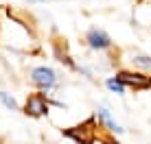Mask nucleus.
<instances>
[{"label":"nucleus","instance_id":"7ed1b4c3","mask_svg":"<svg viewBox=\"0 0 151 144\" xmlns=\"http://www.w3.org/2000/svg\"><path fill=\"white\" fill-rule=\"evenodd\" d=\"M116 79L121 81L125 87H132L136 92L142 90H151V76L142 74V72H129V70H121L116 72Z\"/></svg>","mask_w":151,"mask_h":144},{"label":"nucleus","instance_id":"9d476101","mask_svg":"<svg viewBox=\"0 0 151 144\" xmlns=\"http://www.w3.org/2000/svg\"><path fill=\"white\" fill-rule=\"evenodd\" d=\"M0 103H2L7 109H11V111L18 109V103H15V98H13V96H9L7 92H0Z\"/></svg>","mask_w":151,"mask_h":144},{"label":"nucleus","instance_id":"1a4fd4ad","mask_svg":"<svg viewBox=\"0 0 151 144\" xmlns=\"http://www.w3.org/2000/svg\"><path fill=\"white\" fill-rule=\"evenodd\" d=\"M55 55H57V59H59L61 63H66L68 68H72V70H79V68H77V63L68 57V55H66V53H61V48H59V46H55Z\"/></svg>","mask_w":151,"mask_h":144},{"label":"nucleus","instance_id":"f257e3e1","mask_svg":"<svg viewBox=\"0 0 151 144\" xmlns=\"http://www.w3.org/2000/svg\"><path fill=\"white\" fill-rule=\"evenodd\" d=\"M64 135L75 144H94L99 140L96 133V118H88L81 125H75L70 129H64Z\"/></svg>","mask_w":151,"mask_h":144},{"label":"nucleus","instance_id":"20e7f679","mask_svg":"<svg viewBox=\"0 0 151 144\" xmlns=\"http://www.w3.org/2000/svg\"><path fill=\"white\" fill-rule=\"evenodd\" d=\"M31 83L35 87H40L42 92H48L57 85V74H55V70L46 68V66H40V68H35L31 72Z\"/></svg>","mask_w":151,"mask_h":144},{"label":"nucleus","instance_id":"423d86ee","mask_svg":"<svg viewBox=\"0 0 151 144\" xmlns=\"http://www.w3.org/2000/svg\"><path fill=\"white\" fill-rule=\"evenodd\" d=\"M96 120L101 122V125L105 127V129L110 131V133H121V131H123V129H121V125H118V122L112 118V114L105 109V107H101V109L96 111Z\"/></svg>","mask_w":151,"mask_h":144},{"label":"nucleus","instance_id":"6e6552de","mask_svg":"<svg viewBox=\"0 0 151 144\" xmlns=\"http://www.w3.org/2000/svg\"><path fill=\"white\" fill-rule=\"evenodd\" d=\"M132 61H134V66H138V68L151 72V57H147V55H138V57H134Z\"/></svg>","mask_w":151,"mask_h":144},{"label":"nucleus","instance_id":"39448f33","mask_svg":"<svg viewBox=\"0 0 151 144\" xmlns=\"http://www.w3.org/2000/svg\"><path fill=\"white\" fill-rule=\"evenodd\" d=\"M86 42H88L90 48H94V50H105V48L112 46L110 35H107L105 31H101V29H90L88 35H86Z\"/></svg>","mask_w":151,"mask_h":144},{"label":"nucleus","instance_id":"0eeeda50","mask_svg":"<svg viewBox=\"0 0 151 144\" xmlns=\"http://www.w3.org/2000/svg\"><path fill=\"white\" fill-rule=\"evenodd\" d=\"M105 85H107V90H110V92H114V94H125V90H127V87H125L123 83H121V81H118L116 79V76H112V79H107L105 81Z\"/></svg>","mask_w":151,"mask_h":144},{"label":"nucleus","instance_id":"f03ea898","mask_svg":"<svg viewBox=\"0 0 151 144\" xmlns=\"http://www.w3.org/2000/svg\"><path fill=\"white\" fill-rule=\"evenodd\" d=\"M50 109V101L46 94H42V92H35V94H29L27 103H24V114L31 116V118H42L46 116Z\"/></svg>","mask_w":151,"mask_h":144}]
</instances>
